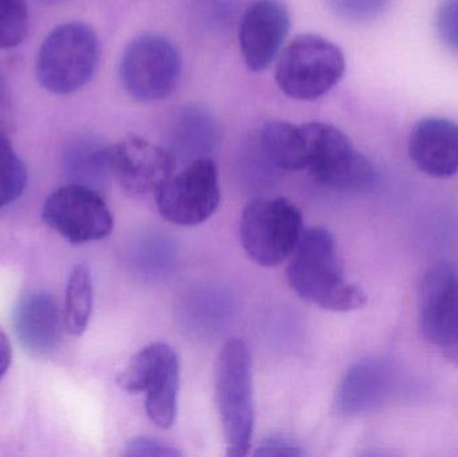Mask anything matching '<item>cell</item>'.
I'll return each instance as SVG.
<instances>
[{
  "instance_id": "5",
  "label": "cell",
  "mask_w": 458,
  "mask_h": 457,
  "mask_svg": "<svg viewBox=\"0 0 458 457\" xmlns=\"http://www.w3.org/2000/svg\"><path fill=\"white\" fill-rule=\"evenodd\" d=\"M307 139V168L323 187L338 192H366L376 187V166L355 149L346 134L325 123L303 125Z\"/></svg>"
},
{
  "instance_id": "4",
  "label": "cell",
  "mask_w": 458,
  "mask_h": 457,
  "mask_svg": "<svg viewBox=\"0 0 458 457\" xmlns=\"http://www.w3.org/2000/svg\"><path fill=\"white\" fill-rule=\"evenodd\" d=\"M216 402L227 443V455H248L255 424L252 373L250 351L239 338L228 340L220 351L216 369Z\"/></svg>"
},
{
  "instance_id": "6",
  "label": "cell",
  "mask_w": 458,
  "mask_h": 457,
  "mask_svg": "<svg viewBox=\"0 0 458 457\" xmlns=\"http://www.w3.org/2000/svg\"><path fill=\"white\" fill-rule=\"evenodd\" d=\"M303 215L287 199H259L242 212L240 238L248 257L275 267L293 255L303 235Z\"/></svg>"
},
{
  "instance_id": "1",
  "label": "cell",
  "mask_w": 458,
  "mask_h": 457,
  "mask_svg": "<svg viewBox=\"0 0 458 457\" xmlns=\"http://www.w3.org/2000/svg\"><path fill=\"white\" fill-rule=\"evenodd\" d=\"M287 279L301 300L325 310L347 313L368 302L366 292L344 278L335 239L325 228L304 231L291 255Z\"/></svg>"
},
{
  "instance_id": "7",
  "label": "cell",
  "mask_w": 458,
  "mask_h": 457,
  "mask_svg": "<svg viewBox=\"0 0 458 457\" xmlns=\"http://www.w3.org/2000/svg\"><path fill=\"white\" fill-rule=\"evenodd\" d=\"M117 384L128 394L147 392V412L160 428H171L177 412L180 362L172 346L150 343L120 373Z\"/></svg>"
},
{
  "instance_id": "12",
  "label": "cell",
  "mask_w": 458,
  "mask_h": 457,
  "mask_svg": "<svg viewBox=\"0 0 458 457\" xmlns=\"http://www.w3.org/2000/svg\"><path fill=\"white\" fill-rule=\"evenodd\" d=\"M171 150L141 137H128L110 147V168L121 187L133 195L157 192L174 174Z\"/></svg>"
},
{
  "instance_id": "17",
  "label": "cell",
  "mask_w": 458,
  "mask_h": 457,
  "mask_svg": "<svg viewBox=\"0 0 458 457\" xmlns=\"http://www.w3.org/2000/svg\"><path fill=\"white\" fill-rule=\"evenodd\" d=\"M64 171L72 184L104 192L113 176L110 147L91 134L78 137L64 152Z\"/></svg>"
},
{
  "instance_id": "31",
  "label": "cell",
  "mask_w": 458,
  "mask_h": 457,
  "mask_svg": "<svg viewBox=\"0 0 458 457\" xmlns=\"http://www.w3.org/2000/svg\"><path fill=\"white\" fill-rule=\"evenodd\" d=\"M42 2L54 3V2H59V0H42Z\"/></svg>"
},
{
  "instance_id": "22",
  "label": "cell",
  "mask_w": 458,
  "mask_h": 457,
  "mask_svg": "<svg viewBox=\"0 0 458 457\" xmlns=\"http://www.w3.org/2000/svg\"><path fill=\"white\" fill-rule=\"evenodd\" d=\"M174 262V249L168 239L150 236L139 241L133 252V267L147 279L163 278Z\"/></svg>"
},
{
  "instance_id": "18",
  "label": "cell",
  "mask_w": 458,
  "mask_h": 457,
  "mask_svg": "<svg viewBox=\"0 0 458 457\" xmlns=\"http://www.w3.org/2000/svg\"><path fill=\"white\" fill-rule=\"evenodd\" d=\"M217 134L219 129L214 114L200 105H190L174 120L172 128L174 149L171 152L176 158H191L192 161L207 157V153L216 145Z\"/></svg>"
},
{
  "instance_id": "21",
  "label": "cell",
  "mask_w": 458,
  "mask_h": 457,
  "mask_svg": "<svg viewBox=\"0 0 458 457\" xmlns=\"http://www.w3.org/2000/svg\"><path fill=\"white\" fill-rule=\"evenodd\" d=\"M190 300L185 302L184 321L190 325L193 332L209 333L217 330L222 326L223 322L227 319L229 302L225 300V295L217 292H198L190 295Z\"/></svg>"
},
{
  "instance_id": "29",
  "label": "cell",
  "mask_w": 458,
  "mask_h": 457,
  "mask_svg": "<svg viewBox=\"0 0 458 457\" xmlns=\"http://www.w3.org/2000/svg\"><path fill=\"white\" fill-rule=\"evenodd\" d=\"M7 80L0 70V131L10 123V96H8Z\"/></svg>"
},
{
  "instance_id": "11",
  "label": "cell",
  "mask_w": 458,
  "mask_h": 457,
  "mask_svg": "<svg viewBox=\"0 0 458 457\" xmlns=\"http://www.w3.org/2000/svg\"><path fill=\"white\" fill-rule=\"evenodd\" d=\"M420 322L424 337L458 365V273L452 266L430 268L420 290Z\"/></svg>"
},
{
  "instance_id": "27",
  "label": "cell",
  "mask_w": 458,
  "mask_h": 457,
  "mask_svg": "<svg viewBox=\"0 0 458 457\" xmlns=\"http://www.w3.org/2000/svg\"><path fill=\"white\" fill-rule=\"evenodd\" d=\"M123 455L176 457L182 456V453L177 448L165 444L160 440L150 439V437H137L126 445Z\"/></svg>"
},
{
  "instance_id": "25",
  "label": "cell",
  "mask_w": 458,
  "mask_h": 457,
  "mask_svg": "<svg viewBox=\"0 0 458 457\" xmlns=\"http://www.w3.org/2000/svg\"><path fill=\"white\" fill-rule=\"evenodd\" d=\"M331 10L344 21L362 23L381 15L392 0H327Z\"/></svg>"
},
{
  "instance_id": "20",
  "label": "cell",
  "mask_w": 458,
  "mask_h": 457,
  "mask_svg": "<svg viewBox=\"0 0 458 457\" xmlns=\"http://www.w3.org/2000/svg\"><path fill=\"white\" fill-rule=\"evenodd\" d=\"M93 281L86 266L80 265L70 274L64 300V329L72 335H82L93 311Z\"/></svg>"
},
{
  "instance_id": "13",
  "label": "cell",
  "mask_w": 458,
  "mask_h": 457,
  "mask_svg": "<svg viewBox=\"0 0 458 457\" xmlns=\"http://www.w3.org/2000/svg\"><path fill=\"white\" fill-rule=\"evenodd\" d=\"M291 18L280 0H255L240 21L239 45L242 59L252 72L271 66L290 31Z\"/></svg>"
},
{
  "instance_id": "10",
  "label": "cell",
  "mask_w": 458,
  "mask_h": 457,
  "mask_svg": "<svg viewBox=\"0 0 458 457\" xmlns=\"http://www.w3.org/2000/svg\"><path fill=\"white\" fill-rule=\"evenodd\" d=\"M156 193L158 211L168 222L182 227L201 224L220 204L216 163L208 157L198 158L176 176L172 174Z\"/></svg>"
},
{
  "instance_id": "30",
  "label": "cell",
  "mask_w": 458,
  "mask_h": 457,
  "mask_svg": "<svg viewBox=\"0 0 458 457\" xmlns=\"http://www.w3.org/2000/svg\"><path fill=\"white\" fill-rule=\"evenodd\" d=\"M11 359H13V351H11L10 341L0 327V380L7 373Z\"/></svg>"
},
{
  "instance_id": "26",
  "label": "cell",
  "mask_w": 458,
  "mask_h": 457,
  "mask_svg": "<svg viewBox=\"0 0 458 457\" xmlns=\"http://www.w3.org/2000/svg\"><path fill=\"white\" fill-rule=\"evenodd\" d=\"M436 29L441 42L458 55V0H444L436 13Z\"/></svg>"
},
{
  "instance_id": "19",
  "label": "cell",
  "mask_w": 458,
  "mask_h": 457,
  "mask_svg": "<svg viewBox=\"0 0 458 457\" xmlns=\"http://www.w3.org/2000/svg\"><path fill=\"white\" fill-rule=\"evenodd\" d=\"M260 149L275 168L301 171L307 168V139L303 125L284 121H269L260 131Z\"/></svg>"
},
{
  "instance_id": "28",
  "label": "cell",
  "mask_w": 458,
  "mask_h": 457,
  "mask_svg": "<svg viewBox=\"0 0 458 457\" xmlns=\"http://www.w3.org/2000/svg\"><path fill=\"white\" fill-rule=\"evenodd\" d=\"M304 451L296 440L284 435H271L259 444L255 456H303Z\"/></svg>"
},
{
  "instance_id": "15",
  "label": "cell",
  "mask_w": 458,
  "mask_h": 457,
  "mask_svg": "<svg viewBox=\"0 0 458 457\" xmlns=\"http://www.w3.org/2000/svg\"><path fill=\"white\" fill-rule=\"evenodd\" d=\"M409 155L420 171L436 179L458 173V123L446 118H424L411 129Z\"/></svg>"
},
{
  "instance_id": "24",
  "label": "cell",
  "mask_w": 458,
  "mask_h": 457,
  "mask_svg": "<svg viewBox=\"0 0 458 457\" xmlns=\"http://www.w3.org/2000/svg\"><path fill=\"white\" fill-rule=\"evenodd\" d=\"M27 32V0H0V50H8L21 45Z\"/></svg>"
},
{
  "instance_id": "2",
  "label": "cell",
  "mask_w": 458,
  "mask_h": 457,
  "mask_svg": "<svg viewBox=\"0 0 458 457\" xmlns=\"http://www.w3.org/2000/svg\"><path fill=\"white\" fill-rule=\"evenodd\" d=\"M96 31L81 21L55 27L43 40L37 58V77L43 89L58 96L75 93L96 72L99 61Z\"/></svg>"
},
{
  "instance_id": "14",
  "label": "cell",
  "mask_w": 458,
  "mask_h": 457,
  "mask_svg": "<svg viewBox=\"0 0 458 457\" xmlns=\"http://www.w3.org/2000/svg\"><path fill=\"white\" fill-rule=\"evenodd\" d=\"M13 332L21 348L34 357H45L58 349L64 333V311L54 295L32 292L23 295L13 316Z\"/></svg>"
},
{
  "instance_id": "23",
  "label": "cell",
  "mask_w": 458,
  "mask_h": 457,
  "mask_svg": "<svg viewBox=\"0 0 458 457\" xmlns=\"http://www.w3.org/2000/svg\"><path fill=\"white\" fill-rule=\"evenodd\" d=\"M26 185V165L10 140L0 131V211L18 200Z\"/></svg>"
},
{
  "instance_id": "16",
  "label": "cell",
  "mask_w": 458,
  "mask_h": 457,
  "mask_svg": "<svg viewBox=\"0 0 458 457\" xmlns=\"http://www.w3.org/2000/svg\"><path fill=\"white\" fill-rule=\"evenodd\" d=\"M395 385L394 370L382 360L355 362L339 383L335 407L344 416H360L386 402Z\"/></svg>"
},
{
  "instance_id": "8",
  "label": "cell",
  "mask_w": 458,
  "mask_h": 457,
  "mask_svg": "<svg viewBox=\"0 0 458 457\" xmlns=\"http://www.w3.org/2000/svg\"><path fill=\"white\" fill-rule=\"evenodd\" d=\"M182 72V55L174 43L163 35H140L129 43L121 58V83L134 99L142 102L171 96Z\"/></svg>"
},
{
  "instance_id": "3",
  "label": "cell",
  "mask_w": 458,
  "mask_h": 457,
  "mask_svg": "<svg viewBox=\"0 0 458 457\" xmlns=\"http://www.w3.org/2000/svg\"><path fill=\"white\" fill-rule=\"evenodd\" d=\"M346 72L341 48L320 37L303 34L293 38L277 62V86L285 96L299 101H314L338 85Z\"/></svg>"
},
{
  "instance_id": "9",
  "label": "cell",
  "mask_w": 458,
  "mask_h": 457,
  "mask_svg": "<svg viewBox=\"0 0 458 457\" xmlns=\"http://www.w3.org/2000/svg\"><path fill=\"white\" fill-rule=\"evenodd\" d=\"M42 217L51 230L72 244L101 241L112 233L114 225L101 192L72 182L48 196Z\"/></svg>"
}]
</instances>
